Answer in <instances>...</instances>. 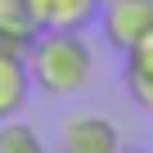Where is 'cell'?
I'll list each match as a JSON object with an SVG mask.
<instances>
[{
  "instance_id": "cell-1",
  "label": "cell",
  "mask_w": 153,
  "mask_h": 153,
  "mask_svg": "<svg viewBox=\"0 0 153 153\" xmlns=\"http://www.w3.org/2000/svg\"><path fill=\"white\" fill-rule=\"evenodd\" d=\"M27 68H32L36 90H45V95H54V99H68V95H76V90L90 86V76H95V54H90V45L81 41V32L45 27V32L32 41Z\"/></svg>"
},
{
  "instance_id": "cell-10",
  "label": "cell",
  "mask_w": 153,
  "mask_h": 153,
  "mask_svg": "<svg viewBox=\"0 0 153 153\" xmlns=\"http://www.w3.org/2000/svg\"><path fill=\"white\" fill-rule=\"evenodd\" d=\"M104 5H108V0H104Z\"/></svg>"
},
{
  "instance_id": "cell-2",
  "label": "cell",
  "mask_w": 153,
  "mask_h": 153,
  "mask_svg": "<svg viewBox=\"0 0 153 153\" xmlns=\"http://www.w3.org/2000/svg\"><path fill=\"white\" fill-rule=\"evenodd\" d=\"M99 27L113 50H135L144 36H153V0H108L99 9Z\"/></svg>"
},
{
  "instance_id": "cell-3",
  "label": "cell",
  "mask_w": 153,
  "mask_h": 153,
  "mask_svg": "<svg viewBox=\"0 0 153 153\" xmlns=\"http://www.w3.org/2000/svg\"><path fill=\"white\" fill-rule=\"evenodd\" d=\"M122 149V135L99 113H76L59 126V153H113Z\"/></svg>"
},
{
  "instance_id": "cell-8",
  "label": "cell",
  "mask_w": 153,
  "mask_h": 153,
  "mask_svg": "<svg viewBox=\"0 0 153 153\" xmlns=\"http://www.w3.org/2000/svg\"><path fill=\"white\" fill-rule=\"evenodd\" d=\"M0 27L36 36L41 27H36V18H32V0H0Z\"/></svg>"
},
{
  "instance_id": "cell-9",
  "label": "cell",
  "mask_w": 153,
  "mask_h": 153,
  "mask_svg": "<svg viewBox=\"0 0 153 153\" xmlns=\"http://www.w3.org/2000/svg\"><path fill=\"white\" fill-rule=\"evenodd\" d=\"M113 153H135V149H113Z\"/></svg>"
},
{
  "instance_id": "cell-7",
  "label": "cell",
  "mask_w": 153,
  "mask_h": 153,
  "mask_svg": "<svg viewBox=\"0 0 153 153\" xmlns=\"http://www.w3.org/2000/svg\"><path fill=\"white\" fill-rule=\"evenodd\" d=\"M0 153H50V149L23 117H5L0 122Z\"/></svg>"
},
{
  "instance_id": "cell-6",
  "label": "cell",
  "mask_w": 153,
  "mask_h": 153,
  "mask_svg": "<svg viewBox=\"0 0 153 153\" xmlns=\"http://www.w3.org/2000/svg\"><path fill=\"white\" fill-rule=\"evenodd\" d=\"M122 81H126V95H131L144 113H153V36H144L135 50H126Z\"/></svg>"
},
{
  "instance_id": "cell-4",
  "label": "cell",
  "mask_w": 153,
  "mask_h": 153,
  "mask_svg": "<svg viewBox=\"0 0 153 153\" xmlns=\"http://www.w3.org/2000/svg\"><path fill=\"white\" fill-rule=\"evenodd\" d=\"M104 9V0H32V18L36 27H68L81 32L86 23H95V14Z\"/></svg>"
},
{
  "instance_id": "cell-5",
  "label": "cell",
  "mask_w": 153,
  "mask_h": 153,
  "mask_svg": "<svg viewBox=\"0 0 153 153\" xmlns=\"http://www.w3.org/2000/svg\"><path fill=\"white\" fill-rule=\"evenodd\" d=\"M32 86H36V81H32L27 59H18V54H0V122L23 113Z\"/></svg>"
}]
</instances>
